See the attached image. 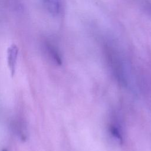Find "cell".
Returning a JSON list of instances; mask_svg holds the SVG:
<instances>
[{"label":"cell","instance_id":"6da1fadb","mask_svg":"<svg viewBox=\"0 0 151 151\" xmlns=\"http://www.w3.org/2000/svg\"><path fill=\"white\" fill-rule=\"evenodd\" d=\"M19 49L16 44H12L7 48V64L11 76L13 77L15 73Z\"/></svg>","mask_w":151,"mask_h":151},{"label":"cell","instance_id":"7a4b0ae2","mask_svg":"<svg viewBox=\"0 0 151 151\" xmlns=\"http://www.w3.org/2000/svg\"><path fill=\"white\" fill-rule=\"evenodd\" d=\"M42 8L50 15L58 16L63 11L62 0H40Z\"/></svg>","mask_w":151,"mask_h":151},{"label":"cell","instance_id":"3957f363","mask_svg":"<svg viewBox=\"0 0 151 151\" xmlns=\"http://www.w3.org/2000/svg\"><path fill=\"white\" fill-rule=\"evenodd\" d=\"M42 47L45 53L50 60L57 65H60L62 64L61 55L57 48L52 44L48 41H45L43 44Z\"/></svg>","mask_w":151,"mask_h":151},{"label":"cell","instance_id":"277c9868","mask_svg":"<svg viewBox=\"0 0 151 151\" xmlns=\"http://www.w3.org/2000/svg\"><path fill=\"white\" fill-rule=\"evenodd\" d=\"M10 7L15 11H21L23 9V0H6Z\"/></svg>","mask_w":151,"mask_h":151},{"label":"cell","instance_id":"5b68a950","mask_svg":"<svg viewBox=\"0 0 151 151\" xmlns=\"http://www.w3.org/2000/svg\"><path fill=\"white\" fill-rule=\"evenodd\" d=\"M110 132L111 133V134L120 143L122 142V136L120 133L119 130L118 129V128L114 126H111L110 127L109 129Z\"/></svg>","mask_w":151,"mask_h":151},{"label":"cell","instance_id":"8992f818","mask_svg":"<svg viewBox=\"0 0 151 151\" xmlns=\"http://www.w3.org/2000/svg\"><path fill=\"white\" fill-rule=\"evenodd\" d=\"M2 151H7V150H6V149H3Z\"/></svg>","mask_w":151,"mask_h":151}]
</instances>
